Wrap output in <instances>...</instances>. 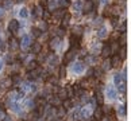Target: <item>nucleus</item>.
I'll list each match as a JSON object with an SVG mask.
<instances>
[{"instance_id": "33", "label": "nucleus", "mask_w": 131, "mask_h": 121, "mask_svg": "<svg viewBox=\"0 0 131 121\" xmlns=\"http://www.w3.org/2000/svg\"><path fill=\"white\" fill-rule=\"evenodd\" d=\"M57 62H58L57 57H50V58H49V63H50V66H56Z\"/></svg>"}, {"instance_id": "7", "label": "nucleus", "mask_w": 131, "mask_h": 121, "mask_svg": "<svg viewBox=\"0 0 131 121\" xmlns=\"http://www.w3.org/2000/svg\"><path fill=\"white\" fill-rule=\"evenodd\" d=\"M89 116H91V108L89 106H85V108L81 110V113H80V118L81 120H86V118H89Z\"/></svg>"}, {"instance_id": "30", "label": "nucleus", "mask_w": 131, "mask_h": 121, "mask_svg": "<svg viewBox=\"0 0 131 121\" xmlns=\"http://www.w3.org/2000/svg\"><path fill=\"white\" fill-rule=\"evenodd\" d=\"M11 84H12V81L9 79V78H7V79H4V81L2 82V85H0V86H2V88H8Z\"/></svg>"}, {"instance_id": "22", "label": "nucleus", "mask_w": 131, "mask_h": 121, "mask_svg": "<svg viewBox=\"0 0 131 121\" xmlns=\"http://www.w3.org/2000/svg\"><path fill=\"white\" fill-rule=\"evenodd\" d=\"M43 12H45V11H43L42 6L35 7V12H34V14H35V16H42V15H43Z\"/></svg>"}, {"instance_id": "23", "label": "nucleus", "mask_w": 131, "mask_h": 121, "mask_svg": "<svg viewBox=\"0 0 131 121\" xmlns=\"http://www.w3.org/2000/svg\"><path fill=\"white\" fill-rule=\"evenodd\" d=\"M81 7H82V2L79 0V2L74 3V12H80L81 11Z\"/></svg>"}, {"instance_id": "18", "label": "nucleus", "mask_w": 131, "mask_h": 121, "mask_svg": "<svg viewBox=\"0 0 131 121\" xmlns=\"http://www.w3.org/2000/svg\"><path fill=\"white\" fill-rule=\"evenodd\" d=\"M61 105H62V108H64V109H69L70 106H72V100H69V98H65V100H62Z\"/></svg>"}, {"instance_id": "1", "label": "nucleus", "mask_w": 131, "mask_h": 121, "mask_svg": "<svg viewBox=\"0 0 131 121\" xmlns=\"http://www.w3.org/2000/svg\"><path fill=\"white\" fill-rule=\"evenodd\" d=\"M93 7H95V3L92 2V0H86V2L82 4L81 11L84 12V14H91L92 11H93Z\"/></svg>"}, {"instance_id": "2", "label": "nucleus", "mask_w": 131, "mask_h": 121, "mask_svg": "<svg viewBox=\"0 0 131 121\" xmlns=\"http://www.w3.org/2000/svg\"><path fill=\"white\" fill-rule=\"evenodd\" d=\"M74 57H76V50H74V48H70V50L66 51V54H65L64 63H69V62H72Z\"/></svg>"}, {"instance_id": "44", "label": "nucleus", "mask_w": 131, "mask_h": 121, "mask_svg": "<svg viewBox=\"0 0 131 121\" xmlns=\"http://www.w3.org/2000/svg\"><path fill=\"white\" fill-rule=\"evenodd\" d=\"M100 121H115V120H114L112 117H104V118L101 117V118H100Z\"/></svg>"}, {"instance_id": "47", "label": "nucleus", "mask_w": 131, "mask_h": 121, "mask_svg": "<svg viewBox=\"0 0 131 121\" xmlns=\"http://www.w3.org/2000/svg\"><path fill=\"white\" fill-rule=\"evenodd\" d=\"M49 81L51 82V84H57V79L56 78H49Z\"/></svg>"}, {"instance_id": "5", "label": "nucleus", "mask_w": 131, "mask_h": 121, "mask_svg": "<svg viewBox=\"0 0 131 121\" xmlns=\"http://www.w3.org/2000/svg\"><path fill=\"white\" fill-rule=\"evenodd\" d=\"M110 63H111V67H120V65H122V59H120L118 55H112L111 57Z\"/></svg>"}, {"instance_id": "45", "label": "nucleus", "mask_w": 131, "mask_h": 121, "mask_svg": "<svg viewBox=\"0 0 131 121\" xmlns=\"http://www.w3.org/2000/svg\"><path fill=\"white\" fill-rule=\"evenodd\" d=\"M120 30H122V32H126V22H123L122 27H120Z\"/></svg>"}, {"instance_id": "6", "label": "nucleus", "mask_w": 131, "mask_h": 121, "mask_svg": "<svg viewBox=\"0 0 131 121\" xmlns=\"http://www.w3.org/2000/svg\"><path fill=\"white\" fill-rule=\"evenodd\" d=\"M111 54H112V47H111L110 45L103 46V50H101V55H103L104 58H108V57H111Z\"/></svg>"}, {"instance_id": "38", "label": "nucleus", "mask_w": 131, "mask_h": 121, "mask_svg": "<svg viewBox=\"0 0 131 121\" xmlns=\"http://www.w3.org/2000/svg\"><path fill=\"white\" fill-rule=\"evenodd\" d=\"M65 114V109L61 108V106H58V112H57V116L58 117H62V116Z\"/></svg>"}, {"instance_id": "3", "label": "nucleus", "mask_w": 131, "mask_h": 121, "mask_svg": "<svg viewBox=\"0 0 131 121\" xmlns=\"http://www.w3.org/2000/svg\"><path fill=\"white\" fill-rule=\"evenodd\" d=\"M30 43H31V39H30V36L28 35H23L22 38V42L19 43V46H20L23 50H27L28 47H30Z\"/></svg>"}, {"instance_id": "10", "label": "nucleus", "mask_w": 131, "mask_h": 121, "mask_svg": "<svg viewBox=\"0 0 131 121\" xmlns=\"http://www.w3.org/2000/svg\"><path fill=\"white\" fill-rule=\"evenodd\" d=\"M72 32H73V36H76V38H80V36L82 35V27H80V26H76V27L72 28Z\"/></svg>"}, {"instance_id": "4", "label": "nucleus", "mask_w": 131, "mask_h": 121, "mask_svg": "<svg viewBox=\"0 0 131 121\" xmlns=\"http://www.w3.org/2000/svg\"><path fill=\"white\" fill-rule=\"evenodd\" d=\"M18 28H19V22L15 20V19H12V20L8 23V31L14 34V32L18 31Z\"/></svg>"}, {"instance_id": "35", "label": "nucleus", "mask_w": 131, "mask_h": 121, "mask_svg": "<svg viewBox=\"0 0 131 121\" xmlns=\"http://www.w3.org/2000/svg\"><path fill=\"white\" fill-rule=\"evenodd\" d=\"M118 89H119V91L124 93V91H126V81H123L120 85H118Z\"/></svg>"}, {"instance_id": "36", "label": "nucleus", "mask_w": 131, "mask_h": 121, "mask_svg": "<svg viewBox=\"0 0 131 121\" xmlns=\"http://www.w3.org/2000/svg\"><path fill=\"white\" fill-rule=\"evenodd\" d=\"M65 74H66V69H65V66H61V67H60V75H58V77L64 78Z\"/></svg>"}, {"instance_id": "16", "label": "nucleus", "mask_w": 131, "mask_h": 121, "mask_svg": "<svg viewBox=\"0 0 131 121\" xmlns=\"http://www.w3.org/2000/svg\"><path fill=\"white\" fill-rule=\"evenodd\" d=\"M96 102H97L99 105L104 104V96H103V93H101L100 90H97V93H96Z\"/></svg>"}, {"instance_id": "11", "label": "nucleus", "mask_w": 131, "mask_h": 121, "mask_svg": "<svg viewBox=\"0 0 131 121\" xmlns=\"http://www.w3.org/2000/svg\"><path fill=\"white\" fill-rule=\"evenodd\" d=\"M84 70V63L82 62H76L73 65V73H81Z\"/></svg>"}, {"instance_id": "14", "label": "nucleus", "mask_w": 131, "mask_h": 121, "mask_svg": "<svg viewBox=\"0 0 131 121\" xmlns=\"http://www.w3.org/2000/svg\"><path fill=\"white\" fill-rule=\"evenodd\" d=\"M57 93H58V97H60L61 100H65V98H68V91H66V89H65V88L58 89V90H57Z\"/></svg>"}, {"instance_id": "34", "label": "nucleus", "mask_w": 131, "mask_h": 121, "mask_svg": "<svg viewBox=\"0 0 131 121\" xmlns=\"http://www.w3.org/2000/svg\"><path fill=\"white\" fill-rule=\"evenodd\" d=\"M101 110H103V113H107V114L112 113V108L111 106H104V108H101Z\"/></svg>"}, {"instance_id": "48", "label": "nucleus", "mask_w": 131, "mask_h": 121, "mask_svg": "<svg viewBox=\"0 0 131 121\" xmlns=\"http://www.w3.org/2000/svg\"><path fill=\"white\" fill-rule=\"evenodd\" d=\"M4 118H6L4 121H12V118H11V117H4Z\"/></svg>"}, {"instance_id": "20", "label": "nucleus", "mask_w": 131, "mask_h": 121, "mask_svg": "<svg viewBox=\"0 0 131 121\" xmlns=\"http://www.w3.org/2000/svg\"><path fill=\"white\" fill-rule=\"evenodd\" d=\"M126 55H127V52H126V46H122V47H120V50H119V58H120V59H124V58H126Z\"/></svg>"}, {"instance_id": "29", "label": "nucleus", "mask_w": 131, "mask_h": 121, "mask_svg": "<svg viewBox=\"0 0 131 121\" xmlns=\"http://www.w3.org/2000/svg\"><path fill=\"white\" fill-rule=\"evenodd\" d=\"M19 16H20V18H27V16H28L27 8H22L20 11H19Z\"/></svg>"}, {"instance_id": "25", "label": "nucleus", "mask_w": 131, "mask_h": 121, "mask_svg": "<svg viewBox=\"0 0 131 121\" xmlns=\"http://www.w3.org/2000/svg\"><path fill=\"white\" fill-rule=\"evenodd\" d=\"M31 32H32V36H35V38H38L41 35V30H39V28H37V27H32Z\"/></svg>"}, {"instance_id": "28", "label": "nucleus", "mask_w": 131, "mask_h": 121, "mask_svg": "<svg viewBox=\"0 0 131 121\" xmlns=\"http://www.w3.org/2000/svg\"><path fill=\"white\" fill-rule=\"evenodd\" d=\"M51 102H53V105H56V106H60V105H61V102H62V100H61L60 97L57 96V97H54V98L51 100Z\"/></svg>"}, {"instance_id": "37", "label": "nucleus", "mask_w": 131, "mask_h": 121, "mask_svg": "<svg viewBox=\"0 0 131 121\" xmlns=\"http://www.w3.org/2000/svg\"><path fill=\"white\" fill-rule=\"evenodd\" d=\"M70 43H72V46H79V38H76V36H72V39H70Z\"/></svg>"}, {"instance_id": "13", "label": "nucleus", "mask_w": 131, "mask_h": 121, "mask_svg": "<svg viewBox=\"0 0 131 121\" xmlns=\"http://www.w3.org/2000/svg\"><path fill=\"white\" fill-rule=\"evenodd\" d=\"M97 36L100 38V39H104V38L108 36V31H107L105 27H101V28H100L99 32H97Z\"/></svg>"}, {"instance_id": "52", "label": "nucleus", "mask_w": 131, "mask_h": 121, "mask_svg": "<svg viewBox=\"0 0 131 121\" xmlns=\"http://www.w3.org/2000/svg\"><path fill=\"white\" fill-rule=\"evenodd\" d=\"M100 2H101V3H107V0H100Z\"/></svg>"}, {"instance_id": "32", "label": "nucleus", "mask_w": 131, "mask_h": 121, "mask_svg": "<svg viewBox=\"0 0 131 121\" xmlns=\"http://www.w3.org/2000/svg\"><path fill=\"white\" fill-rule=\"evenodd\" d=\"M118 114H119V116H126V106H124V105L119 106V109H118Z\"/></svg>"}, {"instance_id": "46", "label": "nucleus", "mask_w": 131, "mask_h": 121, "mask_svg": "<svg viewBox=\"0 0 131 121\" xmlns=\"http://www.w3.org/2000/svg\"><path fill=\"white\" fill-rule=\"evenodd\" d=\"M4 48V43H3V41H2V38H0V51H2Z\"/></svg>"}, {"instance_id": "24", "label": "nucleus", "mask_w": 131, "mask_h": 121, "mask_svg": "<svg viewBox=\"0 0 131 121\" xmlns=\"http://www.w3.org/2000/svg\"><path fill=\"white\" fill-rule=\"evenodd\" d=\"M107 97H110V98H115V97H116V91L114 89H107Z\"/></svg>"}, {"instance_id": "19", "label": "nucleus", "mask_w": 131, "mask_h": 121, "mask_svg": "<svg viewBox=\"0 0 131 121\" xmlns=\"http://www.w3.org/2000/svg\"><path fill=\"white\" fill-rule=\"evenodd\" d=\"M93 116L96 120H100L101 117H103V110H101V108H96L95 112H93Z\"/></svg>"}, {"instance_id": "39", "label": "nucleus", "mask_w": 131, "mask_h": 121, "mask_svg": "<svg viewBox=\"0 0 131 121\" xmlns=\"http://www.w3.org/2000/svg\"><path fill=\"white\" fill-rule=\"evenodd\" d=\"M119 42H120V46H126V34H124V32L122 34V36H120Z\"/></svg>"}, {"instance_id": "26", "label": "nucleus", "mask_w": 131, "mask_h": 121, "mask_svg": "<svg viewBox=\"0 0 131 121\" xmlns=\"http://www.w3.org/2000/svg\"><path fill=\"white\" fill-rule=\"evenodd\" d=\"M114 81H115V85H116V86L120 85V84L123 82V79H122V75H120V74H116V75H115V78H114Z\"/></svg>"}, {"instance_id": "53", "label": "nucleus", "mask_w": 131, "mask_h": 121, "mask_svg": "<svg viewBox=\"0 0 131 121\" xmlns=\"http://www.w3.org/2000/svg\"><path fill=\"white\" fill-rule=\"evenodd\" d=\"M16 2H18V3H20V2H25V0H16Z\"/></svg>"}, {"instance_id": "42", "label": "nucleus", "mask_w": 131, "mask_h": 121, "mask_svg": "<svg viewBox=\"0 0 131 121\" xmlns=\"http://www.w3.org/2000/svg\"><path fill=\"white\" fill-rule=\"evenodd\" d=\"M110 69H111V63L108 61L104 62V63H103V70H110Z\"/></svg>"}, {"instance_id": "31", "label": "nucleus", "mask_w": 131, "mask_h": 121, "mask_svg": "<svg viewBox=\"0 0 131 121\" xmlns=\"http://www.w3.org/2000/svg\"><path fill=\"white\" fill-rule=\"evenodd\" d=\"M58 4H60L62 8H66L69 6V0H58Z\"/></svg>"}, {"instance_id": "40", "label": "nucleus", "mask_w": 131, "mask_h": 121, "mask_svg": "<svg viewBox=\"0 0 131 121\" xmlns=\"http://www.w3.org/2000/svg\"><path fill=\"white\" fill-rule=\"evenodd\" d=\"M3 7L4 8H11L12 7V2H11V0H6L4 4H3Z\"/></svg>"}, {"instance_id": "21", "label": "nucleus", "mask_w": 131, "mask_h": 121, "mask_svg": "<svg viewBox=\"0 0 131 121\" xmlns=\"http://www.w3.org/2000/svg\"><path fill=\"white\" fill-rule=\"evenodd\" d=\"M58 43H60V38H54V39H51L50 41V48H57L58 47Z\"/></svg>"}, {"instance_id": "43", "label": "nucleus", "mask_w": 131, "mask_h": 121, "mask_svg": "<svg viewBox=\"0 0 131 121\" xmlns=\"http://www.w3.org/2000/svg\"><path fill=\"white\" fill-rule=\"evenodd\" d=\"M57 35L60 36V38H61V36H64V35H65V31H64V28H60V30H57Z\"/></svg>"}, {"instance_id": "17", "label": "nucleus", "mask_w": 131, "mask_h": 121, "mask_svg": "<svg viewBox=\"0 0 131 121\" xmlns=\"http://www.w3.org/2000/svg\"><path fill=\"white\" fill-rule=\"evenodd\" d=\"M41 50H42V45H41V43H34L32 47H31V51L34 52V54H39Z\"/></svg>"}, {"instance_id": "12", "label": "nucleus", "mask_w": 131, "mask_h": 121, "mask_svg": "<svg viewBox=\"0 0 131 121\" xmlns=\"http://www.w3.org/2000/svg\"><path fill=\"white\" fill-rule=\"evenodd\" d=\"M70 15H69V14H65V15L64 16H62L61 19H62V22H61V24H62V28H65L66 26H68V24H69V22H70Z\"/></svg>"}, {"instance_id": "8", "label": "nucleus", "mask_w": 131, "mask_h": 121, "mask_svg": "<svg viewBox=\"0 0 131 121\" xmlns=\"http://www.w3.org/2000/svg\"><path fill=\"white\" fill-rule=\"evenodd\" d=\"M39 73H41V69H39V67H37V69H34V70H31L30 73H28V74H27V78L30 79V81H31V79H37Z\"/></svg>"}, {"instance_id": "9", "label": "nucleus", "mask_w": 131, "mask_h": 121, "mask_svg": "<svg viewBox=\"0 0 131 121\" xmlns=\"http://www.w3.org/2000/svg\"><path fill=\"white\" fill-rule=\"evenodd\" d=\"M18 48H19V42H18V39H15V38H11V39H9V50L16 51Z\"/></svg>"}, {"instance_id": "51", "label": "nucleus", "mask_w": 131, "mask_h": 121, "mask_svg": "<svg viewBox=\"0 0 131 121\" xmlns=\"http://www.w3.org/2000/svg\"><path fill=\"white\" fill-rule=\"evenodd\" d=\"M2 67H3V62L0 61V70H2Z\"/></svg>"}, {"instance_id": "50", "label": "nucleus", "mask_w": 131, "mask_h": 121, "mask_svg": "<svg viewBox=\"0 0 131 121\" xmlns=\"http://www.w3.org/2000/svg\"><path fill=\"white\" fill-rule=\"evenodd\" d=\"M0 16H3V8H0Z\"/></svg>"}, {"instance_id": "27", "label": "nucleus", "mask_w": 131, "mask_h": 121, "mask_svg": "<svg viewBox=\"0 0 131 121\" xmlns=\"http://www.w3.org/2000/svg\"><path fill=\"white\" fill-rule=\"evenodd\" d=\"M37 67H38V62H35V61L30 62V63L27 65V69L28 70H34V69H37Z\"/></svg>"}, {"instance_id": "41", "label": "nucleus", "mask_w": 131, "mask_h": 121, "mask_svg": "<svg viewBox=\"0 0 131 121\" xmlns=\"http://www.w3.org/2000/svg\"><path fill=\"white\" fill-rule=\"evenodd\" d=\"M39 30H43V31H46V30H47V23H46V22H41Z\"/></svg>"}, {"instance_id": "49", "label": "nucleus", "mask_w": 131, "mask_h": 121, "mask_svg": "<svg viewBox=\"0 0 131 121\" xmlns=\"http://www.w3.org/2000/svg\"><path fill=\"white\" fill-rule=\"evenodd\" d=\"M19 81V77H14V82H18Z\"/></svg>"}, {"instance_id": "15", "label": "nucleus", "mask_w": 131, "mask_h": 121, "mask_svg": "<svg viewBox=\"0 0 131 121\" xmlns=\"http://www.w3.org/2000/svg\"><path fill=\"white\" fill-rule=\"evenodd\" d=\"M65 9H62V8H60V9H56V11L54 12H53V16H54V18H57V19H61L62 16H64L65 15Z\"/></svg>"}]
</instances>
